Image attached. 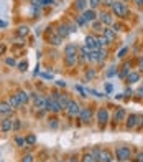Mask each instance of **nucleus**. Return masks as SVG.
I'll return each mask as SVG.
<instances>
[{"label":"nucleus","instance_id":"1","mask_svg":"<svg viewBox=\"0 0 143 162\" xmlns=\"http://www.w3.org/2000/svg\"><path fill=\"white\" fill-rule=\"evenodd\" d=\"M115 157H117V160H120V162L130 160V157H132V149L130 147H117L115 149Z\"/></svg>","mask_w":143,"mask_h":162},{"label":"nucleus","instance_id":"2","mask_svg":"<svg viewBox=\"0 0 143 162\" xmlns=\"http://www.w3.org/2000/svg\"><path fill=\"white\" fill-rule=\"evenodd\" d=\"M112 12L115 15H118V17H127L128 15V9H127V5H124L122 2H113L112 3Z\"/></svg>","mask_w":143,"mask_h":162},{"label":"nucleus","instance_id":"3","mask_svg":"<svg viewBox=\"0 0 143 162\" xmlns=\"http://www.w3.org/2000/svg\"><path fill=\"white\" fill-rule=\"evenodd\" d=\"M44 109H46V111H51V112H59L63 108H61L59 101L53 99L51 96H50V98H46V104H44Z\"/></svg>","mask_w":143,"mask_h":162},{"label":"nucleus","instance_id":"4","mask_svg":"<svg viewBox=\"0 0 143 162\" xmlns=\"http://www.w3.org/2000/svg\"><path fill=\"white\" fill-rule=\"evenodd\" d=\"M68 114L71 116V117H77L81 114V111H82V108L79 106V104L76 103V101H71V103H69V106H68Z\"/></svg>","mask_w":143,"mask_h":162},{"label":"nucleus","instance_id":"5","mask_svg":"<svg viewBox=\"0 0 143 162\" xmlns=\"http://www.w3.org/2000/svg\"><path fill=\"white\" fill-rule=\"evenodd\" d=\"M113 156L112 152L107 151V149H99V156H97V162H112Z\"/></svg>","mask_w":143,"mask_h":162},{"label":"nucleus","instance_id":"6","mask_svg":"<svg viewBox=\"0 0 143 162\" xmlns=\"http://www.w3.org/2000/svg\"><path fill=\"white\" fill-rule=\"evenodd\" d=\"M85 46L89 48L91 51H99V43H97V38L94 35H89V36H85Z\"/></svg>","mask_w":143,"mask_h":162},{"label":"nucleus","instance_id":"7","mask_svg":"<svg viewBox=\"0 0 143 162\" xmlns=\"http://www.w3.org/2000/svg\"><path fill=\"white\" fill-rule=\"evenodd\" d=\"M109 117H110V114H109V111H107V109L100 108L99 111H97V121H99V124H100V126H104V124L107 123V121H109Z\"/></svg>","mask_w":143,"mask_h":162},{"label":"nucleus","instance_id":"8","mask_svg":"<svg viewBox=\"0 0 143 162\" xmlns=\"http://www.w3.org/2000/svg\"><path fill=\"white\" fill-rule=\"evenodd\" d=\"M79 119L82 121L84 124L91 123V119H92V109L91 108H82V111H81V114H79Z\"/></svg>","mask_w":143,"mask_h":162},{"label":"nucleus","instance_id":"9","mask_svg":"<svg viewBox=\"0 0 143 162\" xmlns=\"http://www.w3.org/2000/svg\"><path fill=\"white\" fill-rule=\"evenodd\" d=\"M71 31H72L71 25H68V23H59V25H58V35L61 36V38H66Z\"/></svg>","mask_w":143,"mask_h":162},{"label":"nucleus","instance_id":"10","mask_svg":"<svg viewBox=\"0 0 143 162\" xmlns=\"http://www.w3.org/2000/svg\"><path fill=\"white\" fill-rule=\"evenodd\" d=\"M99 20H100L102 25H112V15L109 12H102L99 15Z\"/></svg>","mask_w":143,"mask_h":162},{"label":"nucleus","instance_id":"11","mask_svg":"<svg viewBox=\"0 0 143 162\" xmlns=\"http://www.w3.org/2000/svg\"><path fill=\"white\" fill-rule=\"evenodd\" d=\"M13 129V121L12 119H3L2 121V124H0V131L2 132H9Z\"/></svg>","mask_w":143,"mask_h":162},{"label":"nucleus","instance_id":"12","mask_svg":"<svg viewBox=\"0 0 143 162\" xmlns=\"http://www.w3.org/2000/svg\"><path fill=\"white\" fill-rule=\"evenodd\" d=\"M125 117H127L125 109H124V108H118L117 111H115V114H113V121H115V123H122Z\"/></svg>","mask_w":143,"mask_h":162},{"label":"nucleus","instance_id":"13","mask_svg":"<svg viewBox=\"0 0 143 162\" xmlns=\"http://www.w3.org/2000/svg\"><path fill=\"white\" fill-rule=\"evenodd\" d=\"M137 117H138V114H130L128 117H127V123H125L127 129H135L137 127Z\"/></svg>","mask_w":143,"mask_h":162},{"label":"nucleus","instance_id":"14","mask_svg":"<svg viewBox=\"0 0 143 162\" xmlns=\"http://www.w3.org/2000/svg\"><path fill=\"white\" fill-rule=\"evenodd\" d=\"M33 101H35V106L38 109H44V104H46V99L41 98L40 94H33Z\"/></svg>","mask_w":143,"mask_h":162},{"label":"nucleus","instance_id":"15","mask_svg":"<svg viewBox=\"0 0 143 162\" xmlns=\"http://www.w3.org/2000/svg\"><path fill=\"white\" fill-rule=\"evenodd\" d=\"M64 63H66V66H74L77 63V55H64Z\"/></svg>","mask_w":143,"mask_h":162},{"label":"nucleus","instance_id":"16","mask_svg":"<svg viewBox=\"0 0 143 162\" xmlns=\"http://www.w3.org/2000/svg\"><path fill=\"white\" fill-rule=\"evenodd\" d=\"M9 104H10L13 109H17V108L22 106V103H20V99H18L17 94H12V96H10V98H9Z\"/></svg>","mask_w":143,"mask_h":162},{"label":"nucleus","instance_id":"17","mask_svg":"<svg viewBox=\"0 0 143 162\" xmlns=\"http://www.w3.org/2000/svg\"><path fill=\"white\" fill-rule=\"evenodd\" d=\"M12 109H13V108L9 104V101H7V103H5V101H2V103H0V112H2V114H10Z\"/></svg>","mask_w":143,"mask_h":162},{"label":"nucleus","instance_id":"18","mask_svg":"<svg viewBox=\"0 0 143 162\" xmlns=\"http://www.w3.org/2000/svg\"><path fill=\"white\" fill-rule=\"evenodd\" d=\"M82 15H84V18L87 20V22H96V18H97V15H96V12H94V9L85 10Z\"/></svg>","mask_w":143,"mask_h":162},{"label":"nucleus","instance_id":"19","mask_svg":"<svg viewBox=\"0 0 143 162\" xmlns=\"http://www.w3.org/2000/svg\"><path fill=\"white\" fill-rule=\"evenodd\" d=\"M104 36L109 40V43H112L113 40H115V31H113L112 28H104Z\"/></svg>","mask_w":143,"mask_h":162},{"label":"nucleus","instance_id":"20","mask_svg":"<svg viewBox=\"0 0 143 162\" xmlns=\"http://www.w3.org/2000/svg\"><path fill=\"white\" fill-rule=\"evenodd\" d=\"M138 79H140V73H137V71H130L128 76H127V81H128V83H137Z\"/></svg>","mask_w":143,"mask_h":162},{"label":"nucleus","instance_id":"21","mask_svg":"<svg viewBox=\"0 0 143 162\" xmlns=\"http://www.w3.org/2000/svg\"><path fill=\"white\" fill-rule=\"evenodd\" d=\"M58 101H59V104H61V108H63V109H68L69 103H71V99H69V98H68L66 94H61Z\"/></svg>","mask_w":143,"mask_h":162},{"label":"nucleus","instance_id":"22","mask_svg":"<svg viewBox=\"0 0 143 162\" xmlns=\"http://www.w3.org/2000/svg\"><path fill=\"white\" fill-rule=\"evenodd\" d=\"M17 96H18V99H20V103H22V104L28 103V98H30V96H28V93L26 91H22V90L17 93Z\"/></svg>","mask_w":143,"mask_h":162},{"label":"nucleus","instance_id":"23","mask_svg":"<svg viewBox=\"0 0 143 162\" xmlns=\"http://www.w3.org/2000/svg\"><path fill=\"white\" fill-rule=\"evenodd\" d=\"M64 55H77V46L76 45H68L64 48Z\"/></svg>","mask_w":143,"mask_h":162},{"label":"nucleus","instance_id":"24","mask_svg":"<svg viewBox=\"0 0 143 162\" xmlns=\"http://www.w3.org/2000/svg\"><path fill=\"white\" fill-rule=\"evenodd\" d=\"M30 33V28H28L26 25H22V27H18V35L20 36H23V38H25V36Z\"/></svg>","mask_w":143,"mask_h":162},{"label":"nucleus","instance_id":"25","mask_svg":"<svg viewBox=\"0 0 143 162\" xmlns=\"http://www.w3.org/2000/svg\"><path fill=\"white\" fill-rule=\"evenodd\" d=\"M85 7H87V2L85 0H77L76 2V9L81 12H85Z\"/></svg>","mask_w":143,"mask_h":162},{"label":"nucleus","instance_id":"26","mask_svg":"<svg viewBox=\"0 0 143 162\" xmlns=\"http://www.w3.org/2000/svg\"><path fill=\"white\" fill-rule=\"evenodd\" d=\"M82 162H97V159L92 156V152H91V154H84V157H82Z\"/></svg>","mask_w":143,"mask_h":162},{"label":"nucleus","instance_id":"27","mask_svg":"<svg viewBox=\"0 0 143 162\" xmlns=\"http://www.w3.org/2000/svg\"><path fill=\"white\" fill-rule=\"evenodd\" d=\"M76 23H77V25H79V27H84L85 23H87V20L84 18V15H77V18H76Z\"/></svg>","mask_w":143,"mask_h":162},{"label":"nucleus","instance_id":"28","mask_svg":"<svg viewBox=\"0 0 143 162\" xmlns=\"http://www.w3.org/2000/svg\"><path fill=\"white\" fill-rule=\"evenodd\" d=\"M61 40H63V38H61L59 35L50 36V43H53V45H59V43H61Z\"/></svg>","mask_w":143,"mask_h":162},{"label":"nucleus","instance_id":"29","mask_svg":"<svg viewBox=\"0 0 143 162\" xmlns=\"http://www.w3.org/2000/svg\"><path fill=\"white\" fill-rule=\"evenodd\" d=\"M35 142H36V136H35V134H30V136H28L26 139H25V145H26V144L33 145Z\"/></svg>","mask_w":143,"mask_h":162},{"label":"nucleus","instance_id":"30","mask_svg":"<svg viewBox=\"0 0 143 162\" xmlns=\"http://www.w3.org/2000/svg\"><path fill=\"white\" fill-rule=\"evenodd\" d=\"M102 27H104V25H102L100 22H92V28L96 31H104V28H102Z\"/></svg>","mask_w":143,"mask_h":162},{"label":"nucleus","instance_id":"31","mask_svg":"<svg viewBox=\"0 0 143 162\" xmlns=\"http://www.w3.org/2000/svg\"><path fill=\"white\" fill-rule=\"evenodd\" d=\"M97 43H99V46H102V45H109V40L105 38V36H99V38H97Z\"/></svg>","mask_w":143,"mask_h":162},{"label":"nucleus","instance_id":"32","mask_svg":"<svg viewBox=\"0 0 143 162\" xmlns=\"http://www.w3.org/2000/svg\"><path fill=\"white\" fill-rule=\"evenodd\" d=\"M133 160H135V162H143V152L140 151V152H137V154H135Z\"/></svg>","mask_w":143,"mask_h":162},{"label":"nucleus","instance_id":"33","mask_svg":"<svg viewBox=\"0 0 143 162\" xmlns=\"http://www.w3.org/2000/svg\"><path fill=\"white\" fill-rule=\"evenodd\" d=\"M20 127H22V123H20V119H13V131H18Z\"/></svg>","mask_w":143,"mask_h":162},{"label":"nucleus","instance_id":"34","mask_svg":"<svg viewBox=\"0 0 143 162\" xmlns=\"http://www.w3.org/2000/svg\"><path fill=\"white\" fill-rule=\"evenodd\" d=\"M141 126H143V116H138L137 117V127L135 129H141Z\"/></svg>","mask_w":143,"mask_h":162},{"label":"nucleus","instance_id":"35","mask_svg":"<svg viewBox=\"0 0 143 162\" xmlns=\"http://www.w3.org/2000/svg\"><path fill=\"white\" fill-rule=\"evenodd\" d=\"M15 142H17V145L22 147V145H25V139H23V137H17V139H15Z\"/></svg>","mask_w":143,"mask_h":162},{"label":"nucleus","instance_id":"36","mask_svg":"<svg viewBox=\"0 0 143 162\" xmlns=\"http://www.w3.org/2000/svg\"><path fill=\"white\" fill-rule=\"evenodd\" d=\"M18 68H20V70H22V71H25L26 68H28V63H26V61H22V63H18Z\"/></svg>","mask_w":143,"mask_h":162},{"label":"nucleus","instance_id":"37","mask_svg":"<svg viewBox=\"0 0 143 162\" xmlns=\"http://www.w3.org/2000/svg\"><path fill=\"white\" fill-rule=\"evenodd\" d=\"M22 162H33V156H31V154H28V156H25L22 159Z\"/></svg>","mask_w":143,"mask_h":162},{"label":"nucleus","instance_id":"38","mask_svg":"<svg viewBox=\"0 0 143 162\" xmlns=\"http://www.w3.org/2000/svg\"><path fill=\"white\" fill-rule=\"evenodd\" d=\"M5 63L9 64V66H15V64H17V63H15V60H13V58H7V60H5Z\"/></svg>","mask_w":143,"mask_h":162},{"label":"nucleus","instance_id":"39","mask_svg":"<svg viewBox=\"0 0 143 162\" xmlns=\"http://www.w3.org/2000/svg\"><path fill=\"white\" fill-rule=\"evenodd\" d=\"M89 3H91V9H96V7L100 3V0H91Z\"/></svg>","mask_w":143,"mask_h":162},{"label":"nucleus","instance_id":"40","mask_svg":"<svg viewBox=\"0 0 143 162\" xmlns=\"http://www.w3.org/2000/svg\"><path fill=\"white\" fill-rule=\"evenodd\" d=\"M127 51H128V50H127V48H122V50L118 51V58H124V56L127 55Z\"/></svg>","mask_w":143,"mask_h":162},{"label":"nucleus","instance_id":"41","mask_svg":"<svg viewBox=\"0 0 143 162\" xmlns=\"http://www.w3.org/2000/svg\"><path fill=\"white\" fill-rule=\"evenodd\" d=\"M85 76H87V78H94V76H96V71H94V70H87Z\"/></svg>","mask_w":143,"mask_h":162},{"label":"nucleus","instance_id":"42","mask_svg":"<svg viewBox=\"0 0 143 162\" xmlns=\"http://www.w3.org/2000/svg\"><path fill=\"white\" fill-rule=\"evenodd\" d=\"M31 5H33V7H36V5H43V0H31Z\"/></svg>","mask_w":143,"mask_h":162},{"label":"nucleus","instance_id":"43","mask_svg":"<svg viewBox=\"0 0 143 162\" xmlns=\"http://www.w3.org/2000/svg\"><path fill=\"white\" fill-rule=\"evenodd\" d=\"M76 91H77V93H81V94H82V96H85V91H84L81 86H76Z\"/></svg>","mask_w":143,"mask_h":162},{"label":"nucleus","instance_id":"44","mask_svg":"<svg viewBox=\"0 0 143 162\" xmlns=\"http://www.w3.org/2000/svg\"><path fill=\"white\" fill-rule=\"evenodd\" d=\"M43 3H44V5H53L54 0H43Z\"/></svg>","mask_w":143,"mask_h":162},{"label":"nucleus","instance_id":"45","mask_svg":"<svg viewBox=\"0 0 143 162\" xmlns=\"http://www.w3.org/2000/svg\"><path fill=\"white\" fill-rule=\"evenodd\" d=\"M107 75H109V76H112V75H115V70H113V68H110V70L107 71Z\"/></svg>","mask_w":143,"mask_h":162},{"label":"nucleus","instance_id":"46","mask_svg":"<svg viewBox=\"0 0 143 162\" xmlns=\"http://www.w3.org/2000/svg\"><path fill=\"white\" fill-rule=\"evenodd\" d=\"M104 3H105V5H110V7H112L113 0H104Z\"/></svg>","mask_w":143,"mask_h":162},{"label":"nucleus","instance_id":"47","mask_svg":"<svg viewBox=\"0 0 143 162\" xmlns=\"http://www.w3.org/2000/svg\"><path fill=\"white\" fill-rule=\"evenodd\" d=\"M135 3H137V5H143V0H133Z\"/></svg>","mask_w":143,"mask_h":162},{"label":"nucleus","instance_id":"48","mask_svg":"<svg viewBox=\"0 0 143 162\" xmlns=\"http://www.w3.org/2000/svg\"><path fill=\"white\" fill-rule=\"evenodd\" d=\"M105 90H107V93H110V91H112V86H110V84H107V86H105Z\"/></svg>","mask_w":143,"mask_h":162},{"label":"nucleus","instance_id":"49","mask_svg":"<svg viewBox=\"0 0 143 162\" xmlns=\"http://www.w3.org/2000/svg\"><path fill=\"white\" fill-rule=\"evenodd\" d=\"M66 162H76V157H71L69 160H66Z\"/></svg>","mask_w":143,"mask_h":162},{"label":"nucleus","instance_id":"50","mask_svg":"<svg viewBox=\"0 0 143 162\" xmlns=\"http://www.w3.org/2000/svg\"><path fill=\"white\" fill-rule=\"evenodd\" d=\"M140 68H143V56L140 58Z\"/></svg>","mask_w":143,"mask_h":162},{"label":"nucleus","instance_id":"51","mask_svg":"<svg viewBox=\"0 0 143 162\" xmlns=\"http://www.w3.org/2000/svg\"><path fill=\"white\" fill-rule=\"evenodd\" d=\"M61 162H66V160H61Z\"/></svg>","mask_w":143,"mask_h":162}]
</instances>
